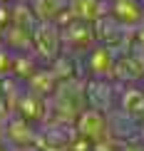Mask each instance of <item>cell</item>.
Segmentation results:
<instances>
[{"label": "cell", "instance_id": "cell-1", "mask_svg": "<svg viewBox=\"0 0 144 151\" xmlns=\"http://www.w3.org/2000/svg\"><path fill=\"white\" fill-rule=\"evenodd\" d=\"M33 47L45 60H55L62 50V32L57 22H37L33 27Z\"/></svg>", "mask_w": 144, "mask_h": 151}, {"label": "cell", "instance_id": "cell-2", "mask_svg": "<svg viewBox=\"0 0 144 151\" xmlns=\"http://www.w3.org/2000/svg\"><path fill=\"white\" fill-rule=\"evenodd\" d=\"M107 17L127 30L144 20V0H107Z\"/></svg>", "mask_w": 144, "mask_h": 151}, {"label": "cell", "instance_id": "cell-3", "mask_svg": "<svg viewBox=\"0 0 144 151\" xmlns=\"http://www.w3.org/2000/svg\"><path fill=\"white\" fill-rule=\"evenodd\" d=\"M114 65H117V57H114V50L102 45V42H95L90 50H87V70L95 79H109L114 74Z\"/></svg>", "mask_w": 144, "mask_h": 151}, {"label": "cell", "instance_id": "cell-4", "mask_svg": "<svg viewBox=\"0 0 144 151\" xmlns=\"http://www.w3.org/2000/svg\"><path fill=\"white\" fill-rule=\"evenodd\" d=\"M104 15H107V0H67V12L60 20L72 17L82 22H97Z\"/></svg>", "mask_w": 144, "mask_h": 151}, {"label": "cell", "instance_id": "cell-5", "mask_svg": "<svg viewBox=\"0 0 144 151\" xmlns=\"http://www.w3.org/2000/svg\"><path fill=\"white\" fill-rule=\"evenodd\" d=\"M114 77L127 79V82H139L144 79V52L142 50H129L124 57L117 60L114 65Z\"/></svg>", "mask_w": 144, "mask_h": 151}, {"label": "cell", "instance_id": "cell-6", "mask_svg": "<svg viewBox=\"0 0 144 151\" xmlns=\"http://www.w3.org/2000/svg\"><path fill=\"white\" fill-rule=\"evenodd\" d=\"M27 5L37 22H60L67 12V0H30Z\"/></svg>", "mask_w": 144, "mask_h": 151}, {"label": "cell", "instance_id": "cell-7", "mask_svg": "<svg viewBox=\"0 0 144 151\" xmlns=\"http://www.w3.org/2000/svg\"><path fill=\"white\" fill-rule=\"evenodd\" d=\"M77 129H80V134H82V136H87V139H92V141H97L99 136H102L104 131L109 129V122L104 119L102 111H97V109H87L85 114H80Z\"/></svg>", "mask_w": 144, "mask_h": 151}, {"label": "cell", "instance_id": "cell-8", "mask_svg": "<svg viewBox=\"0 0 144 151\" xmlns=\"http://www.w3.org/2000/svg\"><path fill=\"white\" fill-rule=\"evenodd\" d=\"M122 109L129 119H144V89L142 87H127L122 97Z\"/></svg>", "mask_w": 144, "mask_h": 151}, {"label": "cell", "instance_id": "cell-9", "mask_svg": "<svg viewBox=\"0 0 144 151\" xmlns=\"http://www.w3.org/2000/svg\"><path fill=\"white\" fill-rule=\"evenodd\" d=\"M132 40H134V47L144 52V20H142V22L132 30Z\"/></svg>", "mask_w": 144, "mask_h": 151}, {"label": "cell", "instance_id": "cell-10", "mask_svg": "<svg viewBox=\"0 0 144 151\" xmlns=\"http://www.w3.org/2000/svg\"><path fill=\"white\" fill-rule=\"evenodd\" d=\"M122 151H144V144H139V141H127L122 146Z\"/></svg>", "mask_w": 144, "mask_h": 151}, {"label": "cell", "instance_id": "cell-11", "mask_svg": "<svg viewBox=\"0 0 144 151\" xmlns=\"http://www.w3.org/2000/svg\"><path fill=\"white\" fill-rule=\"evenodd\" d=\"M142 89H144V82H142Z\"/></svg>", "mask_w": 144, "mask_h": 151}]
</instances>
